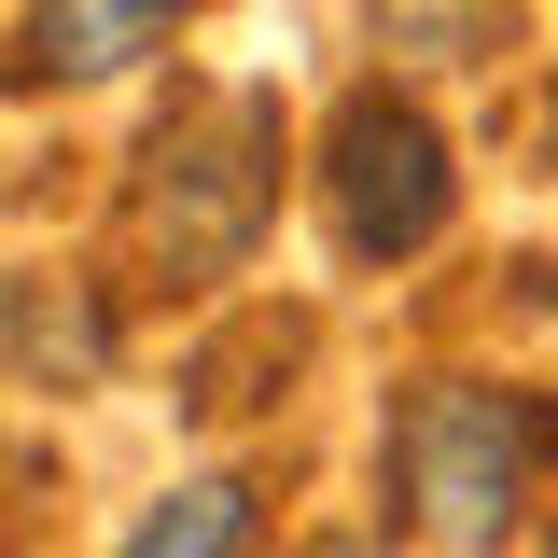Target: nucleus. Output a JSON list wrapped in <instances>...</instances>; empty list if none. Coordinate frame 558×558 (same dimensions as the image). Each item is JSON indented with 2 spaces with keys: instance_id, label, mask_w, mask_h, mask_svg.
I'll list each match as a JSON object with an SVG mask.
<instances>
[{
  "instance_id": "obj_1",
  "label": "nucleus",
  "mask_w": 558,
  "mask_h": 558,
  "mask_svg": "<svg viewBox=\"0 0 558 558\" xmlns=\"http://www.w3.org/2000/svg\"><path fill=\"white\" fill-rule=\"evenodd\" d=\"M558 405L488 377H418L391 405V531L405 545H502V517L545 488Z\"/></svg>"
},
{
  "instance_id": "obj_2",
  "label": "nucleus",
  "mask_w": 558,
  "mask_h": 558,
  "mask_svg": "<svg viewBox=\"0 0 558 558\" xmlns=\"http://www.w3.org/2000/svg\"><path fill=\"white\" fill-rule=\"evenodd\" d=\"M279 209V112L238 98V84H196L154 154H140V252L168 279H223Z\"/></svg>"
},
{
  "instance_id": "obj_3",
  "label": "nucleus",
  "mask_w": 558,
  "mask_h": 558,
  "mask_svg": "<svg viewBox=\"0 0 558 558\" xmlns=\"http://www.w3.org/2000/svg\"><path fill=\"white\" fill-rule=\"evenodd\" d=\"M322 209H336V252L349 266H405L447 238V140L433 112H405L391 84H363L322 140Z\"/></svg>"
},
{
  "instance_id": "obj_4",
  "label": "nucleus",
  "mask_w": 558,
  "mask_h": 558,
  "mask_svg": "<svg viewBox=\"0 0 558 558\" xmlns=\"http://www.w3.org/2000/svg\"><path fill=\"white\" fill-rule=\"evenodd\" d=\"M182 0H43L28 43H14V84H112V70L168 57Z\"/></svg>"
},
{
  "instance_id": "obj_5",
  "label": "nucleus",
  "mask_w": 558,
  "mask_h": 558,
  "mask_svg": "<svg viewBox=\"0 0 558 558\" xmlns=\"http://www.w3.org/2000/svg\"><path fill=\"white\" fill-rule=\"evenodd\" d=\"M140 558H196V545H252V488L238 475H196V488H168V502H154V517H140L126 531Z\"/></svg>"
},
{
  "instance_id": "obj_6",
  "label": "nucleus",
  "mask_w": 558,
  "mask_h": 558,
  "mask_svg": "<svg viewBox=\"0 0 558 558\" xmlns=\"http://www.w3.org/2000/svg\"><path fill=\"white\" fill-rule=\"evenodd\" d=\"M14 363H57V377H98V363H112V336H98V307H84V293H14Z\"/></svg>"
},
{
  "instance_id": "obj_7",
  "label": "nucleus",
  "mask_w": 558,
  "mask_h": 558,
  "mask_svg": "<svg viewBox=\"0 0 558 558\" xmlns=\"http://www.w3.org/2000/svg\"><path fill=\"white\" fill-rule=\"evenodd\" d=\"M545 545H558V531H545Z\"/></svg>"
}]
</instances>
